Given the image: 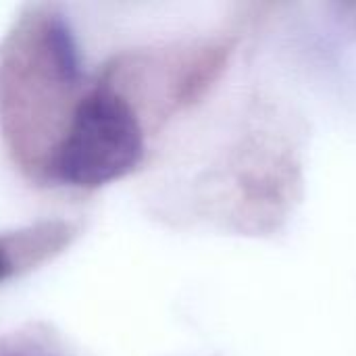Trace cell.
<instances>
[{"label":"cell","instance_id":"cell-1","mask_svg":"<svg viewBox=\"0 0 356 356\" xmlns=\"http://www.w3.org/2000/svg\"><path fill=\"white\" fill-rule=\"evenodd\" d=\"M154 119H167V108L150 50L115 54L88 71L35 177L81 192L111 186L142 165Z\"/></svg>","mask_w":356,"mask_h":356},{"label":"cell","instance_id":"cell-2","mask_svg":"<svg viewBox=\"0 0 356 356\" xmlns=\"http://www.w3.org/2000/svg\"><path fill=\"white\" fill-rule=\"evenodd\" d=\"M77 236L69 221H44L0 234V284L25 275L58 257Z\"/></svg>","mask_w":356,"mask_h":356},{"label":"cell","instance_id":"cell-3","mask_svg":"<svg viewBox=\"0 0 356 356\" xmlns=\"http://www.w3.org/2000/svg\"><path fill=\"white\" fill-rule=\"evenodd\" d=\"M6 356H58L52 355V353H46L44 348H25V350H17V353H10Z\"/></svg>","mask_w":356,"mask_h":356}]
</instances>
